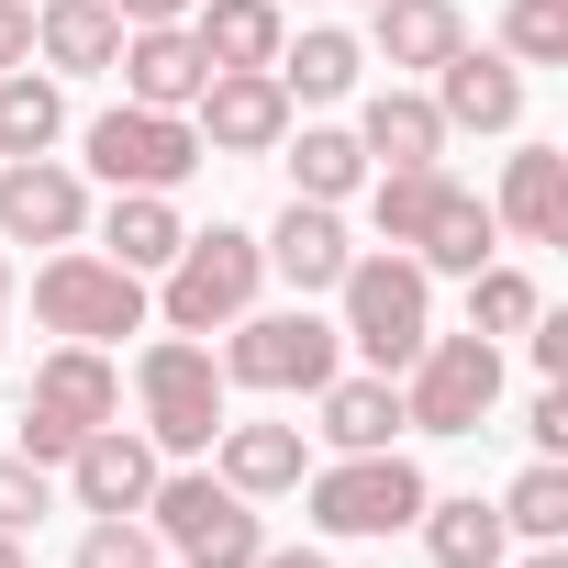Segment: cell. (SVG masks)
Instances as JSON below:
<instances>
[{
  "instance_id": "1",
  "label": "cell",
  "mask_w": 568,
  "mask_h": 568,
  "mask_svg": "<svg viewBox=\"0 0 568 568\" xmlns=\"http://www.w3.org/2000/svg\"><path fill=\"white\" fill-rule=\"evenodd\" d=\"M335 302H346V346H357L379 379H402V368L424 357V335H435V267H424V256H402V245L346 256Z\"/></svg>"
},
{
  "instance_id": "2",
  "label": "cell",
  "mask_w": 568,
  "mask_h": 568,
  "mask_svg": "<svg viewBox=\"0 0 568 568\" xmlns=\"http://www.w3.org/2000/svg\"><path fill=\"white\" fill-rule=\"evenodd\" d=\"M145 524H156V546H168L179 568H256V546H267L256 501H245L234 479H212V468H156Z\"/></svg>"
},
{
  "instance_id": "3",
  "label": "cell",
  "mask_w": 568,
  "mask_h": 568,
  "mask_svg": "<svg viewBox=\"0 0 568 568\" xmlns=\"http://www.w3.org/2000/svg\"><path fill=\"white\" fill-rule=\"evenodd\" d=\"M156 278H168V291H156V324H168V335H223L234 313H256L267 256H256V234H245V223H212V234H190Z\"/></svg>"
},
{
  "instance_id": "4",
  "label": "cell",
  "mask_w": 568,
  "mask_h": 568,
  "mask_svg": "<svg viewBox=\"0 0 568 568\" xmlns=\"http://www.w3.org/2000/svg\"><path fill=\"white\" fill-rule=\"evenodd\" d=\"M145 278L134 267H112V256H90V245H57L45 267H34V324L45 335H68V346H112V335H145Z\"/></svg>"
},
{
  "instance_id": "5",
  "label": "cell",
  "mask_w": 568,
  "mask_h": 568,
  "mask_svg": "<svg viewBox=\"0 0 568 568\" xmlns=\"http://www.w3.org/2000/svg\"><path fill=\"white\" fill-rule=\"evenodd\" d=\"M134 402H145V446L156 457H201L223 435V357L201 335H156L134 357Z\"/></svg>"
},
{
  "instance_id": "6",
  "label": "cell",
  "mask_w": 568,
  "mask_h": 568,
  "mask_svg": "<svg viewBox=\"0 0 568 568\" xmlns=\"http://www.w3.org/2000/svg\"><path fill=\"white\" fill-rule=\"evenodd\" d=\"M501 413V346L490 335H424L402 368V435H479Z\"/></svg>"
},
{
  "instance_id": "7",
  "label": "cell",
  "mask_w": 568,
  "mask_h": 568,
  "mask_svg": "<svg viewBox=\"0 0 568 568\" xmlns=\"http://www.w3.org/2000/svg\"><path fill=\"white\" fill-rule=\"evenodd\" d=\"M223 335H234V346H223V390H324V379L346 368V335H335L313 302H291V313H234Z\"/></svg>"
},
{
  "instance_id": "8",
  "label": "cell",
  "mask_w": 568,
  "mask_h": 568,
  "mask_svg": "<svg viewBox=\"0 0 568 568\" xmlns=\"http://www.w3.org/2000/svg\"><path fill=\"white\" fill-rule=\"evenodd\" d=\"M101 424H123V368L101 346H57L34 368V402H23V457L34 468H68V446L101 435Z\"/></svg>"
},
{
  "instance_id": "9",
  "label": "cell",
  "mask_w": 568,
  "mask_h": 568,
  "mask_svg": "<svg viewBox=\"0 0 568 568\" xmlns=\"http://www.w3.org/2000/svg\"><path fill=\"white\" fill-rule=\"evenodd\" d=\"M302 490H313V524H324V535H402V524L435 501V490H424V468H413L402 446L335 457V468H313Z\"/></svg>"
},
{
  "instance_id": "10",
  "label": "cell",
  "mask_w": 568,
  "mask_h": 568,
  "mask_svg": "<svg viewBox=\"0 0 568 568\" xmlns=\"http://www.w3.org/2000/svg\"><path fill=\"white\" fill-rule=\"evenodd\" d=\"M190 168H201L190 112H145V101H123V112L90 123V179H112V190H179Z\"/></svg>"
},
{
  "instance_id": "11",
  "label": "cell",
  "mask_w": 568,
  "mask_h": 568,
  "mask_svg": "<svg viewBox=\"0 0 568 568\" xmlns=\"http://www.w3.org/2000/svg\"><path fill=\"white\" fill-rule=\"evenodd\" d=\"M190 134H201V156H278L291 145V90H278V68H212L201 101H190Z\"/></svg>"
},
{
  "instance_id": "12",
  "label": "cell",
  "mask_w": 568,
  "mask_h": 568,
  "mask_svg": "<svg viewBox=\"0 0 568 568\" xmlns=\"http://www.w3.org/2000/svg\"><path fill=\"white\" fill-rule=\"evenodd\" d=\"M90 234V179L57 156H0V245H79Z\"/></svg>"
},
{
  "instance_id": "13",
  "label": "cell",
  "mask_w": 568,
  "mask_h": 568,
  "mask_svg": "<svg viewBox=\"0 0 568 568\" xmlns=\"http://www.w3.org/2000/svg\"><path fill=\"white\" fill-rule=\"evenodd\" d=\"M435 112H446V134L468 123V134H513L524 123V68L501 57V45H457L446 68H435Z\"/></svg>"
},
{
  "instance_id": "14",
  "label": "cell",
  "mask_w": 568,
  "mask_h": 568,
  "mask_svg": "<svg viewBox=\"0 0 568 568\" xmlns=\"http://www.w3.org/2000/svg\"><path fill=\"white\" fill-rule=\"evenodd\" d=\"M112 68H123V101H145V112H190L201 79H212V57L190 45V23H134Z\"/></svg>"
},
{
  "instance_id": "15",
  "label": "cell",
  "mask_w": 568,
  "mask_h": 568,
  "mask_svg": "<svg viewBox=\"0 0 568 568\" xmlns=\"http://www.w3.org/2000/svg\"><path fill=\"white\" fill-rule=\"evenodd\" d=\"M68 490H79V513H145V490H156L145 424H134V435H123V424L79 435V446H68Z\"/></svg>"
},
{
  "instance_id": "16",
  "label": "cell",
  "mask_w": 568,
  "mask_h": 568,
  "mask_svg": "<svg viewBox=\"0 0 568 568\" xmlns=\"http://www.w3.org/2000/svg\"><path fill=\"white\" fill-rule=\"evenodd\" d=\"M256 256L278 267V278H291V291L313 302V291H335V278H346V223H335V201H291V212H278L267 234H256Z\"/></svg>"
},
{
  "instance_id": "17",
  "label": "cell",
  "mask_w": 568,
  "mask_h": 568,
  "mask_svg": "<svg viewBox=\"0 0 568 568\" xmlns=\"http://www.w3.org/2000/svg\"><path fill=\"white\" fill-rule=\"evenodd\" d=\"M212 446H223V468H212V479H234L245 501H278V490H302V479H313L302 424H223Z\"/></svg>"
},
{
  "instance_id": "18",
  "label": "cell",
  "mask_w": 568,
  "mask_h": 568,
  "mask_svg": "<svg viewBox=\"0 0 568 568\" xmlns=\"http://www.w3.org/2000/svg\"><path fill=\"white\" fill-rule=\"evenodd\" d=\"M490 223H501V234H524V245H557V234H568V156H557V145H524V156L501 168Z\"/></svg>"
},
{
  "instance_id": "19",
  "label": "cell",
  "mask_w": 568,
  "mask_h": 568,
  "mask_svg": "<svg viewBox=\"0 0 568 568\" xmlns=\"http://www.w3.org/2000/svg\"><path fill=\"white\" fill-rule=\"evenodd\" d=\"M313 402H324V424H313V435H324L335 457H368V446H390V435H402V379H379V368H357V379L335 368Z\"/></svg>"
},
{
  "instance_id": "20",
  "label": "cell",
  "mask_w": 568,
  "mask_h": 568,
  "mask_svg": "<svg viewBox=\"0 0 568 568\" xmlns=\"http://www.w3.org/2000/svg\"><path fill=\"white\" fill-rule=\"evenodd\" d=\"M34 57H45V79H101L123 57V23L101 0H34Z\"/></svg>"
},
{
  "instance_id": "21",
  "label": "cell",
  "mask_w": 568,
  "mask_h": 568,
  "mask_svg": "<svg viewBox=\"0 0 568 568\" xmlns=\"http://www.w3.org/2000/svg\"><path fill=\"white\" fill-rule=\"evenodd\" d=\"M357 145H368V168H435V156H446V112H435L424 90H368Z\"/></svg>"
},
{
  "instance_id": "22",
  "label": "cell",
  "mask_w": 568,
  "mask_h": 568,
  "mask_svg": "<svg viewBox=\"0 0 568 568\" xmlns=\"http://www.w3.org/2000/svg\"><path fill=\"white\" fill-rule=\"evenodd\" d=\"M190 45L212 68H278L291 23H278V0H190Z\"/></svg>"
},
{
  "instance_id": "23",
  "label": "cell",
  "mask_w": 568,
  "mask_h": 568,
  "mask_svg": "<svg viewBox=\"0 0 568 568\" xmlns=\"http://www.w3.org/2000/svg\"><path fill=\"white\" fill-rule=\"evenodd\" d=\"M179 245H190V223H179V201H168V190H112V223H101V256H112V267L156 278Z\"/></svg>"
},
{
  "instance_id": "24",
  "label": "cell",
  "mask_w": 568,
  "mask_h": 568,
  "mask_svg": "<svg viewBox=\"0 0 568 568\" xmlns=\"http://www.w3.org/2000/svg\"><path fill=\"white\" fill-rule=\"evenodd\" d=\"M413 524H424V546H435V568H501V546H513V524H501V501H479V490H457V501H424Z\"/></svg>"
},
{
  "instance_id": "25",
  "label": "cell",
  "mask_w": 568,
  "mask_h": 568,
  "mask_svg": "<svg viewBox=\"0 0 568 568\" xmlns=\"http://www.w3.org/2000/svg\"><path fill=\"white\" fill-rule=\"evenodd\" d=\"M368 12H379V57H390V68H446V57L468 45L457 0H368Z\"/></svg>"
},
{
  "instance_id": "26",
  "label": "cell",
  "mask_w": 568,
  "mask_h": 568,
  "mask_svg": "<svg viewBox=\"0 0 568 568\" xmlns=\"http://www.w3.org/2000/svg\"><path fill=\"white\" fill-rule=\"evenodd\" d=\"M490 245H501L490 201L446 179V201H435V223H424V245H413V256H424V267H446V278H468V267H490Z\"/></svg>"
},
{
  "instance_id": "27",
  "label": "cell",
  "mask_w": 568,
  "mask_h": 568,
  "mask_svg": "<svg viewBox=\"0 0 568 568\" xmlns=\"http://www.w3.org/2000/svg\"><path fill=\"white\" fill-rule=\"evenodd\" d=\"M57 134H68V90L45 68H12L0 79V156H57Z\"/></svg>"
},
{
  "instance_id": "28",
  "label": "cell",
  "mask_w": 568,
  "mask_h": 568,
  "mask_svg": "<svg viewBox=\"0 0 568 568\" xmlns=\"http://www.w3.org/2000/svg\"><path fill=\"white\" fill-rule=\"evenodd\" d=\"M278 90H291V101H346V90H357V34L302 23L291 45H278Z\"/></svg>"
},
{
  "instance_id": "29",
  "label": "cell",
  "mask_w": 568,
  "mask_h": 568,
  "mask_svg": "<svg viewBox=\"0 0 568 568\" xmlns=\"http://www.w3.org/2000/svg\"><path fill=\"white\" fill-rule=\"evenodd\" d=\"M357 190H368V145L346 123H313L291 145V201H357Z\"/></svg>"
},
{
  "instance_id": "30",
  "label": "cell",
  "mask_w": 568,
  "mask_h": 568,
  "mask_svg": "<svg viewBox=\"0 0 568 568\" xmlns=\"http://www.w3.org/2000/svg\"><path fill=\"white\" fill-rule=\"evenodd\" d=\"M435 201H446V168H379V190H368V212H379V245H424V223H435Z\"/></svg>"
},
{
  "instance_id": "31",
  "label": "cell",
  "mask_w": 568,
  "mask_h": 568,
  "mask_svg": "<svg viewBox=\"0 0 568 568\" xmlns=\"http://www.w3.org/2000/svg\"><path fill=\"white\" fill-rule=\"evenodd\" d=\"M535 313H546V291H535L524 267H468V335L501 346V335H524Z\"/></svg>"
},
{
  "instance_id": "32",
  "label": "cell",
  "mask_w": 568,
  "mask_h": 568,
  "mask_svg": "<svg viewBox=\"0 0 568 568\" xmlns=\"http://www.w3.org/2000/svg\"><path fill=\"white\" fill-rule=\"evenodd\" d=\"M501 524H513L524 546H557V535H568V468H557V457H535V468L501 490Z\"/></svg>"
},
{
  "instance_id": "33",
  "label": "cell",
  "mask_w": 568,
  "mask_h": 568,
  "mask_svg": "<svg viewBox=\"0 0 568 568\" xmlns=\"http://www.w3.org/2000/svg\"><path fill=\"white\" fill-rule=\"evenodd\" d=\"M501 57L513 68H568V0H513L501 12Z\"/></svg>"
},
{
  "instance_id": "34",
  "label": "cell",
  "mask_w": 568,
  "mask_h": 568,
  "mask_svg": "<svg viewBox=\"0 0 568 568\" xmlns=\"http://www.w3.org/2000/svg\"><path fill=\"white\" fill-rule=\"evenodd\" d=\"M168 546H156V524H134V513H90V535H79V568H156Z\"/></svg>"
},
{
  "instance_id": "35",
  "label": "cell",
  "mask_w": 568,
  "mask_h": 568,
  "mask_svg": "<svg viewBox=\"0 0 568 568\" xmlns=\"http://www.w3.org/2000/svg\"><path fill=\"white\" fill-rule=\"evenodd\" d=\"M34 513H45V468H34V457L12 446V457H0V535H23Z\"/></svg>"
},
{
  "instance_id": "36",
  "label": "cell",
  "mask_w": 568,
  "mask_h": 568,
  "mask_svg": "<svg viewBox=\"0 0 568 568\" xmlns=\"http://www.w3.org/2000/svg\"><path fill=\"white\" fill-rule=\"evenodd\" d=\"M524 435H535V457H568V379H546L524 402Z\"/></svg>"
},
{
  "instance_id": "37",
  "label": "cell",
  "mask_w": 568,
  "mask_h": 568,
  "mask_svg": "<svg viewBox=\"0 0 568 568\" xmlns=\"http://www.w3.org/2000/svg\"><path fill=\"white\" fill-rule=\"evenodd\" d=\"M34 68V0H0V79Z\"/></svg>"
},
{
  "instance_id": "38",
  "label": "cell",
  "mask_w": 568,
  "mask_h": 568,
  "mask_svg": "<svg viewBox=\"0 0 568 568\" xmlns=\"http://www.w3.org/2000/svg\"><path fill=\"white\" fill-rule=\"evenodd\" d=\"M101 12L134 34V23H190V0H101Z\"/></svg>"
},
{
  "instance_id": "39",
  "label": "cell",
  "mask_w": 568,
  "mask_h": 568,
  "mask_svg": "<svg viewBox=\"0 0 568 568\" xmlns=\"http://www.w3.org/2000/svg\"><path fill=\"white\" fill-rule=\"evenodd\" d=\"M256 568H335L324 546H256Z\"/></svg>"
},
{
  "instance_id": "40",
  "label": "cell",
  "mask_w": 568,
  "mask_h": 568,
  "mask_svg": "<svg viewBox=\"0 0 568 568\" xmlns=\"http://www.w3.org/2000/svg\"><path fill=\"white\" fill-rule=\"evenodd\" d=\"M524 568H568V546H524Z\"/></svg>"
},
{
  "instance_id": "41",
  "label": "cell",
  "mask_w": 568,
  "mask_h": 568,
  "mask_svg": "<svg viewBox=\"0 0 568 568\" xmlns=\"http://www.w3.org/2000/svg\"><path fill=\"white\" fill-rule=\"evenodd\" d=\"M0 568H34V557H23V535H0Z\"/></svg>"
},
{
  "instance_id": "42",
  "label": "cell",
  "mask_w": 568,
  "mask_h": 568,
  "mask_svg": "<svg viewBox=\"0 0 568 568\" xmlns=\"http://www.w3.org/2000/svg\"><path fill=\"white\" fill-rule=\"evenodd\" d=\"M0 302H12V256H0Z\"/></svg>"
}]
</instances>
